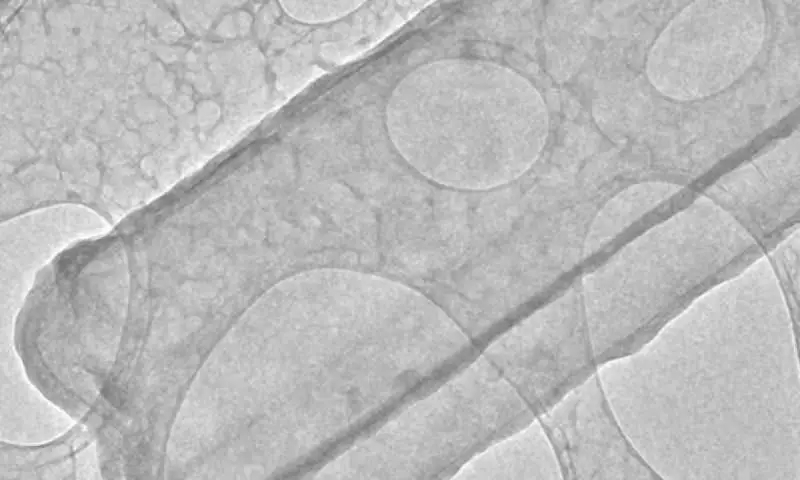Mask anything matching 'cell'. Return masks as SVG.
I'll return each instance as SVG.
<instances>
[{"label":"cell","instance_id":"5","mask_svg":"<svg viewBox=\"0 0 800 480\" xmlns=\"http://www.w3.org/2000/svg\"><path fill=\"white\" fill-rule=\"evenodd\" d=\"M481 354L533 411L546 407L592 355L578 283L501 333Z\"/></svg>","mask_w":800,"mask_h":480},{"label":"cell","instance_id":"6","mask_svg":"<svg viewBox=\"0 0 800 480\" xmlns=\"http://www.w3.org/2000/svg\"><path fill=\"white\" fill-rule=\"evenodd\" d=\"M798 133L719 179L706 193L751 234L769 233L798 208ZM755 237V236H754Z\"/></svg>","mask_w":800,"mask_h":480},{"label":"cell","instance_id":"8","mask_svg":"<svg viewBox=\"0 0 800 480\" xmlns=\"http://www.w3.org/2000/svg\"><path fill=\"white\" fill-rule=\"evenodd\" d=\"M449 479H563L549 436L538 417L493 439L466 460Z\"/></svg>","mask_w":800,"mask_h":480},{"label":"cell","instance_id":"3","mask_svg":"<svg viewBox=\"0 0 800 480\" xmlns=\"http://www.w3.org/2000/svg\"><path fill=\"white\" fill-rule=\"evenodd\" d=\"M534 411L482 355L406 409L388 428L384 456L396 476L444 478Z\"/></svg>","mask_w":800,"mask_h":480},{"label":"cell","instance_id":"9","mask_svg":"<svg viewBox=\"0 0 800 480\" xmlns=\"http://www.w3.org/2000/svg\"><path fill=\"white\" fill-rule=\"evenodd\" d=\"M681 190L664 181H647L623 189L599 210L583 242L581 255L588 257L607 245L631 224Z\"/></svg>","mask_w":800,"mask_h":480},{"label":"cell","instance_id":"10","mask_svg":"<svg viewBox=\"0 0 800 480\" xmlns=\"http://www.w3.org/2000/svg\"><path fill=\"white\" fill-rule=\"evenodd\" d=\"M798 251L799 226L796 223L766 256L776 277L782 278L778 282L784 281L783 293L787 302L792 297V303L796 307L797 304L794 302L793 296L795 300L798 299Z\"/></svg>","mask_w":800,"mask_h":480},{"label":"cell","instance_id":"7","mask_svg":"<svg viewBox=\"0 0 800 480\" xmlns=\"http://www.w3.org/2000/svg\"><path fill=\"white\" fill-rule=\"evenodd\" d=\"M537 417L564 478H602L614 470L617 439L596 374L565 391Z\"/></svg>","mask_w":800,"mask_h":480},{"label":"cell","instance_id":"2","mask_svg":"<svg viewBox=\"0 0 800 480\" xmlns=\"http://www.w3.org/2000/svg\"><path fill=\"white\" fill-rule=\"evenodd\" d=\"M758 246L731 213L705 194L648 228L578 283L593 356L638 335Z\"/></svg>","mask_w":800,"mask_h":480},{"label":"cell","instance_id":"4","mask_svg":"<svg viewBox=\"0 0 800 480\" xmlns=\"http://www.w3.org/2000/svg\"><path fill=\"white\" fill-rule=\"evenodd\" d=\"M766 30L760 1H697L678 12L652 45L646 74L662 94L690 101L735 82L759 54Z\"/></svg>","mask_w":800,"mask_h":480},{"label":"cell","instance_id":"1","mask_svg":"<svg viewBox=\"0 0 800 480\" xmlns=\"http://www.w3.org/2000/svg\"><path fill=\"white\" fill-rule=\"evenodd\" d=\"M391 138L431 182L462 191L509 184L539 159L550 116L537 87L494 61L450 57L405 76L387 107Z\"/></svg>","mask_w":800,"mask_h":480},{"label":"cell","instance_id":"11","mask_svg":"<svg viewBox=\"0 0 800 480\" xmlns=\"http://www.w3.org/2000/svg\"><path fill=\"white\" fill-rule=\"evenodd\" d=\"M286 12L297 20L323 22L343 17L361 2H288L281 3Z\"/></svg>","mask_w":800,"mask_h":480}]
</instances>
